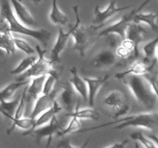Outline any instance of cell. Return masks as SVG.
<instances>
[{
	"mask_svg": "<svg viewBox=\"0 0 158 148\" xmlns=\"http://www.w3.org/2000/svg\"><path fill=\"white\" fill-rule=\"evenodd\" d=\"M150 2H151V0H145L143 2H142V4L139 7L134 9L131 12H128V13L125 14L118 21L113 23L112 25H110V26H108V27L105 28L103 30L100 31L98 35H97V37L99 38V37L106 36V35H110V34H114V35H118L122 39H125V37H126L127 29L130 23L133 22V18L135 15V14L140 12L143 9V7L145 6H147Z\"/></svg>",
	"mask_w": 158,
	"mask_h": 148,
	"instance_id": "cell-6",
	"label": "cell"
},
{
	"mask_svg": "<svg viewBox=\"0 0 158 148\" xmlns=\"http://www.w3.org/2000/svg\"><path fill=\"white\" fill-rule=\"evenodd\" d=\"M83 80L86 83L88 88V103L92 107L95 102V99L98 92L105 83L110 78V75L104 76L102 77H88L83 76Z\"/></svg>",
	"mask_w": 158,
	"mask_h": 148,
	"instance_id": "cell-14",
	"label": "cell"
},
{
	"mask_svg": "<svg viewBox=\"0 0 158 148\" xmlns=\"http://www.w3.org/2000/svg\"><path fill=\"white\" fill-rule=\"evenodd\" d=\"M76 15L75 25L73 26V31L72 35L74 40L73 49L80 54L81 56L86 55L88 49L93 46L95 39V32L97 30L96 26H86L81 24L79 16V6H75L73 8Z\"/></svg>",
	"mask_w": 158,
	"mask_h": 148,
	"instance_id": "cell-4",
	"label": "cell"
},
{
	"mask_svg": "<svg viewBox=\"0 0 158 148\" xmlns=\"http://www.w3.org/2000/svg\"><path fill=\"white\" fill-rule=\"evenodd\" d=\"M115 53L117 55V57L119 58H121V59H127L128 57H130L131 56V52H130L129 50H127V49H125L124 47L120 45V46H117V49H116L115 51Z\"/></svg>",
	"mask_w": 158,
	"mask_h": 148,
	"instance_id": "cell-36",
	"label": "cell"
},
{
	"mask_svg": "<svg viewBox=\"0 0 158 148\" xmlns=\"http://www.w3.org/2000/svg\"><path fill=\"white\" fill-rule=\"evenodd\" d=\"M121 80L138 103L150 109L155 107L158 103L157 97L143 76L128 75Z\"/></svg>",
	"mask_w": 158,
	"mask_h": 148,
	"instance_id": "cell-3",
	"label": "cell"
},
{
	"mask_svg": "<svg viewBox=\"0 0 158 148\" xmlns=\"http://www.w3.org/2000/svg\"><path fill=\"white\" fill-rule=\"evenodd\" d=\"M158 18V12L154 13L153 12H139L133 18V23L140 24L144 23L149 26L154 30H157L158 29V25L157 20Z\"/></svg>",
	"mask_w": 158,
	"mask_h": 148,
	"instance_id": "cell-23",
	"label": "cell"
},
{
	"mask_svg": "<svg viewBox=\"0 0 158 148\" xmlns=\"http://www.w3.org/2000/svg\"><path fill=\"white\" fill-rule=\"evenodd\" d=\"M0 50H2L7 55L12 56L15 54L16 49L12 40V34L1 33L0 32Z\"/></svg>",
	"mask_w": 158,
	"mask_h": 148,
	"instance_id": "cell-27",
	"label": "cell"
},
{
	"mask_svg": "<svg viewBox=\"0 0 158 148\" xmlns=\"http://www.w3.org/2000/svg\"><path fill=\"white\" fill-rule=\"evenodd\" d=\"M0 15L8 22L9 32L12 34H21L35 39L44 46L49 43L51 32L46 29H34L22 23L14 14L9 0H0Z\"/></svg>",
	"mask_w": 158,
	"mask_h": 148,
	"instance_id": "cell-1",
	"label": "cell"
},
{
	"mask_svg": "<svg viewBox=\"0 0 158 148\" xmlns=\"http://www.w3.org/2000/svg\"><path fill=\"white\" fill-rule=\"evenodd\" d=\"M20 97H18L14 100H0V113L4 117L11 120L14 117L15 109L19 103Z\"/></svg>",
	"mask_w": 158,
	"mask_h": 148,
	"instance_id": "cell-26",
	"label": "cell"
},
{
	"mask_svg": "<svg viewBox=\"0 0 158 148\" xmlns=\"http://www.w3.org/2000/svg\"><path fill=\"white\" fill-rule=\"evenodd\" d=\"M80 102L79 101L76 106L75 109L73 112L68 113L66 115L67 117H75L80 120H98L100 119V113L97 112L96 109L93 108H80Z\"/></svg>",
	"mask_w": 158,
	"mask_h": 148,
	"instance_id": "cell-22",
	"label": "cell"
},
{
	"mask_svg": "<svg viewBox=\"0 0 158 148\" xmlns=\"http://www.w3.org/2000/svg\"><path fill=\"white\" fill-rule=\"evenodd\" d=\"M49 18L53 25L58 26H65L69 22V17L59 8L57 0H52Z\"/></svg>",
	"mask_w": 158,
	"mask_h": 148,
	"instance_id": "cell-21",
	"label": "cell"
},
{
	"mask_svg": "<svg viewBox=\"0 0 158 148\" xmlns=\"http://www.w3.org/2000/svg\"><path fill=\"white\" fill-rule=\"evenodd\" d=\"M35 60H36V58L33 55L28 56L25 57L24 59H23L19 62V63L14 69L9 71V73L13 76L21 75V74H23V72H26L28 69L31 67V66L35 63Z\"/></svg>",
	"mask_w": 158,
	"mask_h": 148,
	"instance_id": "cell-28",
	"label": "cell"
},
{
	"mask_svg": "<svg viewBox=\"0 0 158 148\" xmlns=\"http://www.w3.org/2000/svg\"><path fill=\"white\" fill-rule=\"evenodd\" d=\"M157 111H158V110H157Z\"/></svg>",
	"mask_w": 158,
	"mask_h": 148,
	"instance_id": "cell-43",
	"label": "cell"
},
{
	"mask_svg": "<svg viewBox=\"0 0 158 148\" xmlns=\"http://www.w3.org/2000/svg\"><path fill=\"white\" fill-rule=\"evenodd\" d=\"M155 57H156V60H157V62H158V45H157V49H156V54H155Z\"/></svg>",
	"mask_w": 158,
	"mask_h": 148,
	"instance_id": "cell-40",
	"label": "cell"
},
{
	"mask_svg": "<svg viewBox=\"0 0 158 148\" xmlns=\"http://www.w3.org/2000/svg\"><path fill=\"white\" fill-rule=\"evenodd\" d=\"M129 143V140H124L123 141L120 143H115L111 146H108L107 148H125L126 145Z\"/></svg>",
	"mask_w": 158,
	"mask_h": 148,
	"instance_id": "cell-37",
	"label": "cell"
},
{
	"mask_svg": "<svg viewBox=\"0 0 158 148\" xmlns=\"http://www.w3.org/2000/svg\"><path fill=\"white\" fill-rule=\"evenodd\" d=\"M59 80V76L54 74H48L46 75V80L44 81L43 89V94L50 93L54 90V87Z\"/></svg>",
	"mask_w": 158,
	"mask_h": 148,
	"instance_id": "cell-33",
	"label": "cell"
},
{
	"mask_svg": "<svg viewBox=\"0 0 158 148\" xmlns=\"http://www.w3.org/2000/svg\"><path fill=\"white\" fill-rule=\"evenodd\" d=\"M117 56L111 49H103L97 52L94 58V66L97 68L110 67L117 63Z\"/></svg>",
	"mask_w": 158,
	"mask_h": 148,
	"instance_id": "cell-17",
	"label": "cell"
},
{
	"mask_svg": "<svg viewBox=\"0 0 158 148\" xmlns=\"http://www.w3.org/2000/svg\"><path fill=\"white\" fill-rule=\"evenodd\" d=\"M132 140L141 143L144 148H157L154 142L148 137H145L141 132H135L131 134Z\"/></svg>",
	"mask_w": 158,
	"mask_h": 148,
	"instance_id": "cell-32",
	"label": "cell"
},
{
	"mask_svg": "<svg viewBox=\"0 0 158 148\" xmlns=\"http://www.w3.org/2000/svg\"><path fill=\"white\" fill-rule=\"evenodd\" d=\"M56 99L57 92L56 90H53L50 93L42 94L34 101L32 112L29 117L36 119L42 113L52 107Z\"/></svg>",
	"mask_w": 158,
	"mask_h": 148,
	"instance_id": "cell-12",
	"label": "cell"
},
{
	"mask_svg": "<svg viewBox=\"0 0 158 148\" xmlns=\"http://www.w3.org/2000/svg\"><path fill=\"white\" fill-rule=\"evenodd\" d=\"M19 1H20V2H22V0H19Z\"/></svg>",
	"mask_w": 158,
	"mask_h": 148,
	"instance_id": "cell-42",
	"label": "cell"
},
{
	"mask_svg": "<svg viewBox=\"0 0 158 148\" xmlns=\"http://www.w3.org/2000/svg\"><path fill=\"white\" fill-rule=\"evenodd\" d=\"M131 8V6H123V7H117V0H111L106 8L103 10L100 9V6H96L94 8V23L99 26H96L97 29L101 28L105 24L108 19L111 18L113 15H116L118 12L124 11Z\"/></svg>",
	"mask_w": 158,
	"mask_h": 148,
	"instance_id": "cell-9",
	"label": "cell"
},
{
	"mask_svg": "<svg viewBox=\"0 0 158 148\" xmlns=\"http://www.w3.org/2000/svg\"><path fill=\"white\" fill-rule=\"evenodd\" d=\"M157 60L154 59L151 63L149 65L145 63L144 62L141 61H135L132 65H131L129 68L123 72H117L114 75L117 80H121L124 76L128 75H136V76H143L148 72H151L155 69L156 64H157Z\"/></svg>",
	"mask_w": 158,
	"mask_h": 148,
	"instance_id": "cell-13",
	"label": "cell"
},
{
	"mask_svg": "<svg viewBox=\"0 0 158 148\" xmlns=\"http://www.w3.org/2000/svg\"><path fill=\"white\" fill-rule=\"evenodd\" d=\"M46 75L31 78L29 84L26 86V101H35L43 94V89Z\"/></svg>",
	"mask_w": 158,
	"mask_h": 148,
	"instance_id": "cell-16",
	"label": "cell"
},
{
	"mask_svg": "<svg viewBox=\"0 0 158 148\" xmlns=\"http://www.w3.org/2000/svg\"><path fill=\"white\" fill-rule=\"evenodd\" d=\"M12 4L14 14L19 20L27 26H32L36 25V21L34 18L29 9L19 0H9Z\"/></svg>",
	"mask_w": 158,
	"mask_h": 148,
	"instance_id": "cell-15",
	"label": "cell"
},
{
	"mask_svg": "<svg viewBox=\"0 0 158 148\" xmlns=\"http://www.w3.org/2000/svg\"><path fill=\"white\" fill-rule=\"evenodd\" d=\"M157 45L158 36L143 45L142 49H143V54L145 56V60H147L148 62H151L155 59L156 49H157Z\"/></svg>",
	"mask_w": 158,
	"mask_h": 148,
	"instance_id": "cell-30",
	"label": "cell"
},
{
	"mask_svg": "<svg viewBox=\"0 0 158 148\" xmlns=\"http://www.w3.org/2000/svg\"><path fill=\"white\" fill-rule=\"evenodd\" d=\"M89 141V138L87 139L86 142L82 145L80 147H76V146H73L71 143L69 142V140L68 139H64V140H61V141L59 143V144L57 145V148H86V146L88 145Z\"/></svg>",
	"mask_w": 158,
	"mask_h": 148,
	"instance_id": "cell-35",
	"label": "cell"
},
{
	"mask_svg": "<svg viewBox=\"0 0 158 148\" xmlns=\"http://www.w3.org/2000/svg\"><path fill=\"white\" fill-rule=\"evenodd\" d=\"M62 91L60 94V104L63 109H66L69 113L73 112L77 103L80 101L77 98V92L69 82L61 83Z\"/></svg>",
	"mask_w": 158,
	"mask_h": 148,
	"instance_id": "cell-10",
	"label": "cell"
},
{
	"mask_svg": "<svg viewBox=\"0 0 158 148\" xmlns=\"http://www.w3.org/2000/svg\"><path fill=\"white\" fill-rule=\"evenodd\" d=\"M30 2H33L34 4H38V3L41 2L42 0H29Z\"/></svg>",
	"mask_w": 158,
	"mask_h": 148,
	"instance_id": "cell-39",
	"label": "cell"
},
{
	"mask_svg": "<svg viewBox=\"0 0 158 148\" xmlns=\"http://www.w3.org/2000/svg\"><path fill=\"white\" fill-rule=\"evenodd\" d=\"M63 126L60 124L59 120H57L56 116L53 117L50 121L46 124L43 125L41 126L35 128V129L29 131V132L23 133L22 135L26 136V135H32L35 137V140L37 143H40L43 139L45 137H47L48 141L47 144H46V148H49V145H50L51 142H52V137L54 135H56L60 131L63 130Z\"/></svg>",
	"mask_w": 158,
	"mask_h": 148,
	"instance_id": "cell-8",
	"label": "cell"
},
{
	"mask_svg": "<svg viewBox=\"0 0 158 148\" xmlns=\"http://www.w3.org/2000/svg\"><path fill=\"white\" fill-rule=\"evenodd\" d=\"M147 36V31L140 24L131 23L126 31L125 38L131 40L135 43L136 46L138 48L139 44L145 39Z\"/></svg>",
	"mask_w": 158,
	"mask_h": 148,
	"instance_id": "cell-19",
	"label": "cell"
},
{
	"mask_svg": "<svg viewBox=\"0 0 158 148\" xmlns=\"http://www.w3.org/2000/svg\"><path fill=\"white\" fill-rule=\"evenodd\" d=\"M80 127H81V122H80V119L75 117H71L70 120L68 123V126L66 128H63L61 131H60L56 134V136L63 137V136H66L69 134L77 132L79 130H80Z\"/></svg>",
	"mask_w": 158,
	"mask_h": 148,
	"instance_id": "cell-31",
	"label": "cell"
},
{
	"mask_svg": "<svg viewBox=\"0 0 158 148\" xmlns=\"http://www.w3.org/2000/svg\"><path fill=\"white\" fill-rule=\"evenodd\" d=\"M63 110V107L61 106V105L60 104V103L58 102V100L55 101L53 106L52 107H50L49 109H48L47 110L44 111L43 113H42L36 119H35V128L39 127V126H41L43 125L46 124V123H49L52 118H53L55 116H56L59 113H60ZM34 128V129H35Z\"/></svg>",
	"mask_w": 158,
	"mask_h": 148,
	"instance_id": "cell-20",
	"label": "cell"
},
{
	"mask_svg": "<svg viewBox=\"0 0 158 148\" xmlns=\"http://www.w3.org/2000/svg\"><path fill=\"white\" fill-rule=\"evenodd\" d=\"M134 148H139V142L136 141V140H135V147Z\"/></svg>",
	"mask_w": 158,
	"mask_h": 148,
	"instance_id": "cell-41",
	"label": "cell"
},
{
	"mask_svg": "<svg viewBox=\"0 0 158 148\" xmlns=\"http://www.w3.org/2000/svg\"><path fill=\"white\" fill-rule=\"evenodd\" d=\"M11 121H12V126L7 130L6 132L8 135L10 134L15 128L24 130L26 132H29L35 128V119L31 117H23L16 120H12Z\"/></svg>",
	"mask_w": 158,
	"mask_h": 148,
	"instance_id": "cell-25",
	"label": "cell"
},
{
	"mask_svg": "<svg viewBox=\"0 0 158 148\" xmlns=\"http://www.w3.org/2000/svg\"><path fill=\"white\" fill-rule=\"evenodd\" d=\"M58 35H57L56 40L55 42L53 47L51 50V58L50 61L53 63H58L60 60V55L63 52L67 45L68 41H69L70 35L73 31V26L70 28L68 32H64L62 28V26H59L58 29Z\"/></svg>",
	"mask_w": 158,
	"mask_h": 148,
	"instance_id": "cell-11",
	"label": "cell"
},
{
	"mask_svg": "<svg viewBox=\"0 0 158 148\" xmlns=\"http://www.w3.org/2000/svg\"><path fill=\"white\" fill-rule=\"evenodd\" d=\"M30 80H16L15 82L9 83L3 89H0V100H10L13 97L14 94L19 88L26 86L29 84Z\"/></svg>",
	"mask_w": 158,
	"mask_h": 148,
	"instance_id": "cell-24",
	"label": "cell"
},
{
	"mask_svg": "<svg viewBox=\"0 0 158 148\" xmlns=\"http://www.w3.org/2000/svg\"><path fill=\"white\" fill-rule=\"evenodd\" d=\"M148 137H149L150 139H151V140H152L154 142V143H155L156 146H157V147L158 148V137H157V136L149 135V136H148Z\"/></svg>",
	"mask_w": 158,
	"mask_h": 148,
	"instance_id": "cell-38",
	"label": "cell"
},
{
	"mask_svg": "<svg viewBox=\"0 0 158 148\" xmlns=\"http://www.w3.org/2000/svg\"><path fill=\"white\" fill-rule=\"evenodd\" d=\"M104 103L107 107L114 111V119H118L126 115L130 110V105L126 93L120 89H114L106 94Z\"/></svg>",
	"mask_w": 158,
	"mask_h": 148,
	"instance_id": "cell-7",
	"label": "cell"
},
{
	"mask_svg": "<svg viewBox=\"0 0 158 148\" xmlns=\"http://www.w3.org/2000/svg\"><path fill=\"white\" fill-rule=\"evenodd\" d=\"M143 76L145 77L147 81L148 82V83L151 86V89H152L154 94L157 97L158 103V72H156L155 69H154L151 72L143 75Z\"/></svg>",
	"mask_w": 158,
	"mask_h": 148,
	"instance_id": "cell-34",
	"label": "cell"
},
{
	"mask_svg": "<svg viewBox=\"0 0 158 148\" xmlns=\"http://www.w3.org/2000/svg\"><path fill=\"white\" fill-rule=\"evenodd\" d=\"M71 77L69 79V83L74 88L78 95L81 97L84 101H88V88L86 83L79 74L77 67L73 66L69 69Z\"/></svg>",
	"mask_w": 158,
	"mask_h": 148,
	"instance_id": "cell-18",
	"label": "cell"
},
{
	"mask_svg": "<svg viewBox=\"0 0 158 148\" xmlns=\"http://www.w3.org/2000/svg\"><path fill=\"white\" fill-rule=\"evenodd\" d=\"M35 49L38 55V58L29 69L19 76L16 80H26L32 77H37L40 76L48 75V74L59 76L58 71L55 69L53 63L50 61V60H48L45 56L46 51L42 49L38 45L35 46Z\"/></svg>",
	"mask_w": 158,
	"mask_h": 148,
	"instance_id": "cell-5",
	"label": "cell"
},
{
	"mask_svg": "<svg viewBox=\"0 0 158 148\" xmlns=\"http://www.w3.org/2000/svg\"><path fill=\"white\" fill-rule=\"evenodd\" d=\"M12 40H13L14 45L15 46V49L22 51L24 53L28 56H32L36 53L35 48L32 47L26 40L24 39L20 38V37L16 36L14 34H12Z\"/></svg>",
	"mask_w": 158,
	"mask_h": 148,
	"instance_id": "cell-29",
	"label": "cell"
},
{
	"mask_svg": "<svg viewBox=\"0 0 158 148\" xmlns=\"http://www.w3.org/2000/svg\"><path fill=\"white\" fill-rule=\"evenodd\" d=\"M116 123H118V125L115 126L116 130H123L127 127H137L147 130H154V129L158 127V111H151V112L127 116L124 118L117 119L114 121L108 122L100 126H93L84 130H79L77 133L94 130Z\"/></svg>",
	"mask_w": 158,
	"mask_h": 148,
	"instance_id": "cell-2",
	"label": "cell"
}]
</instances>
